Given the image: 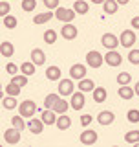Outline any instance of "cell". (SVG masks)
<instances>
[{"mask_svg": "<svg viewBox=\"0 0 139 147\" xmlns=\"http://www.w3.org/2000/svg\"><path fill=\"white\" fill-rule=\"evenodd\" d=\"M37 110H39V107H37V103L33 99H24L22 103H18V114L24 118H33L37 114Z\"/></svg>", "mask_w": 139, "mask_h": 147, "instance_id": "obj_1", "label": "cell"}, {"mask_svg": "<svg viewBox=\"0 0 139 147\" xmlns=\"http://www.w3.org/2000/svg\"><path fill=\"white\" fill-rule=\"evenodd\" d=\"M104 63V55H101V52H97V50H92L86 53V64L90 68H101Z\"/></svg>", "mask_w": 139, "mask_h": 147, "instance_id": "obj_2", "label": "cell"}, {"mask_svg": "<svg viewBox=\"0 0 139 147\" xmlns=\"http://www.w3.org/2000/svg\"><path fill=\"white\" fill-rule=\"evenodd\" d=\"M75 15H77V11H75L73 7L70 9V7L59 6L57 9H55V17H57V20H61V22H73Z\"/></svg>", "mask_w": 139, "mask_h": 147, "instance_id": "obj_3", "label": "cell"}, {"mask_svg": "<svg viewBox=\"0 0 139 147\" xmlns=\"http://www.w3.org/2000/svg\"><path fill=\"white\" fill-rule=\"evenodd\" d=\"M20 140H22L20 129H17V127L11 125V129L4 131V142H6L7 145H17V144H20Z\"/></svg>", "mask_w": 139, "mask_h": 147, "instance_id": "obj_4", "label": "cell"}, {"mask_svg": "<svg viewBox=\"0 0 139 147\" xmlns=\"http://www.w3.org/2000/svg\"><path fill=\"white\" fill-rule=\"evenodd\" d=\"M57 90H59V94H61L62 98H68V96H72L73 92H75V85H73V79H72V77H68V79H61V81H59Z\"/></svg>", "mask_w": 139, "mask_h": 147, "instance_id": "obj_5", "label": "cell"}, {"mask_svg": "<svg viewBox=\"0 0 139 147\" xmlns=\"http://www.w3.org/2000/svg\"><path fill=\"white\" fill-rule=\"evenodd\" d=\"M79 35V30L73 22H64V26L61 28V37L66 40H75Z\"/></svg>", "mask_w": 139, "mask_h": 147, "instance_id": "obj_6", "label": "cell"}, {"mask_svg": "<svg viewBox=\"0 0 139 147\" xmlns=\"http://www.w3.org/2000/svg\"><path fill=\"white\" fill-rule=\"evenodd\" d=\"M119 39H121V46L123 48H128L130 50L134 44H136V40H137V35H136V31H134V28L132 30H124L121 35H119Z\"/></svg>", "mask_w": 139, "mask_h": 147, "instance_id": "obj_7", "label": "cell"}, {"mask_svg": "<svg viewBox=\"0 0 139 147\" xmlns=\"http://www.w3.org/2000/svg\"><path fill=\"white\" fill-rule=\"evenodd\" d=\"M101 44H103L106 50H115L117 46H121V39L115 33H104L101 37Z\"/></svg>", "mask_w": 139, "mask_h": 147, "instance_id": "obj_8", "label": "cell"}, {"mask_svg": "<svg viewBox=\"0 0 139 147\" xmlns=\"http://www.w3.org/2000/svg\"><path fill=\"white\" fill-rule=\"evenodd\" d=\"M97 140H99V134H97L94 129H84L81 132V136H79V142L82 145H94Z\"/></svg>", "mask_w": 139, "mask_h": 147, "instance_id": "obj_9", "label": "cell"}, {"mask_svg": "<svg viewBox=\"0 0 139 147\" xmlns=\"http://www.w3.org/2000/svg\"><path fill=\"white\" fill-rule=\"evenodd\" d=\"M104 61H106V64H108V66H112V68L121 66V63H123V55L119 53L117 50H108V52L104 53Z\"/></svg>", "mask_w": 139, "mask_h": 147, "instance_id": "obj_10", "label": "cell"}, {"mask_svg": "<svg viewBox=\"0 0 139 147\" xmlns=\"http://www.w3.org/2000/svg\"><path fill=\"white\" fill-rule=\"evenodd\" d=\"M70 98H72L70 105H72V109H73V110H82V107H84V103H86V96H84V92H82V90H77V92H73Z\"/></svg>", "mask_w": 139, "mask_h": 147, "instance_id": "obj_11", "label": "cell"}, {"mask_svg": "<svg viewBox=\"0 0 139 147\" xmlns=\"http://www.w3.org/2000/svg\"><path fill=\"white\" fill-rule=\"evenodd\" d=\"M86 66H88V64H86ZM86 66L81 64V63L72 64V66H70V77H72V79H77V81L84 79V77H86Z\"/></svg>", "mask_w": 139, "mask_h": 147, "instance_id": "obj_12", "label": "cell"}, {"mask_svg": "<svg viewBox=\"0 0 139 147\" xmlns=\"http://www.w3.org/2000/svg\"><path fill=\"white\" fill-rule=\"evenodd\" d=\"M97 121H99V125L108 127V125H112L115 121V114L112 110H101V112L97 114Z\"/></svg>", "mask_w": 139, "mask_h": 147, "instance_id": "obj_13", "label": "cell"}, {"mask_svg": "<svg viewBox=\"0 0 139 147\" xmlns=\"http://www.w3.org/2000/svg\"><path fill=\"white\" fill-rule=\"evenodd\" d=\"M40 118H42V121L46 123V125H55L57 123V118H59V114L55 112L53 109H40Z\"/></svg>", "mask_w": 139, "mask_h": 147, "instance_id": "obj_14", "label": "cell"}, {"mask_svg": "<svg viewBox=\"0 0 139 147\" xmlns=\"http://www.w3.org/2000/svg\"><path fill=\"white\" fill-rule=\"evenodd\" d=\"M46 123L42 121V118H31L29 121H27V129H29V132H33V134H40V132L44 131Z\"/></svg>", "mask_w": 139, "mask_h": 147, "instance_id": "obj_15", "label": "cell"}, {"mask_svg": "<svg viewBox=\"0 0 139 147\" xmlns=\"http://www.w3.org/2000/svg\"><path fill=\"white\" fill-rule=\"evenodd\" d=\"M117 96L124 101H130L136 96V88H130V85H119L117 88Z\"/></svg>", "mask_w": 139, "mask_h": 147, "instance_id": "obj_16", "label": "cell"}, {"mask_svg": "<svg viewBox=\"0 0 139 147\" xmlns=\"http://www.w3.org/2000/svg\"><path fill=\"white\" fill-rule=\"evenodd\" d=\"M53 17H55L53 9H49V11H44V13H39V15H35V17H33V24H37V26L48 24V22L51 20Z\"/></svg>", "mask_w": 139, "mask_h": 147, "instance_id": "obj_17", "label": "cell"}, {"mask_svg": "<svg viewBox=\"0 0 139 147\" xmlns=\"http://www.w3.org/2000/svg\"><path fill=\"white\" fill-rule=\"evenodd\" d=\"M92 98H94L95 103H104L106 98H108V90L104 86H95L94 92H92Z\"/></svg>", "mask_w": 139, "mask_h": 147, "instance_id": "obj_18", "label": "cell"}, {"mask_svg": "<svg viewBox=\"0 0 139 147\" xmlns=\"http://www.w3.org/2000/svg\"><path fill=\"white\" fill-rule=\"evenodd\" d=\"M29 59H31V61H33V63L37 64V66H42V64L46 63V53H44L40 48H35V50H31Z\"/></svg>", "mask_w": 139, "mask_h": 147, "instance_id": "obj_19", "label": "cell"}, {"mask_svg": "<svg viewBox=\"0 0 139 147\" xmlns=\"http://www.w3.org/2000/svg\"><path fill=\"white\" fill-rule=\"evenodd\" d=\"M57 129L59 131H68L70 127H72V118L68 116V114H59V118H57Z\"/></svg>", "mask_w": 139, "mask_h": 147, "instance_id": "obj_20", "label": "cell"}, {"mask_svg": "<svg viewBox=\"0 0 139 147\" xmlns=\"http://www.w3.org/2000/svg\"><path fill=\"white\" fill-rule=\"evenodd\" d=\"M46 79L48 81H61V68L57 64L46 68Z\"/></svg>", "mask_w": 139, "mask_h": 147, "instance_id": "obj_21", "label": "cell"}, {"mask_svg": "<svg viewBox=\"0 0 139 147\" xmlns=\"http://www.w3.org/2000/svg\"><path fill=\"white\" fill-rule=\"evenodd\" d=\"M77 88H79V90H82L84 94H88V92H94V88H95V83H94V79H90V77H84V79H81V81H79Z\"/></svg>", "mask_w": 139, "mask_h": 147, "instance_id": "obj_22", "label": "cell"}, {"mask_svg": "<svg viewBox=\"0 0 139 147\" xmlns=\"http://www.w3.org/2000/svg\"><path fill=\"white\" fill-rule=\"evenodd\" d=\"M2 107L6 109V110H13V109H17V107H18L17 96H9V94H6V96L2 98Z\"/></svg>", "mask_w": 139, "mask_h": 147, "instance_id": "obj_23", "label": "cell"}, {"mask_svg": "<svg viewBox=\"0 0 139 147\" xmlns=\"http://www.w3.org/2000/svg\"><path fill=\"white\" fill-rule=\"evenodd\" d=\"M70 107H72V105H70V101H66V99L61 96V98H59V101L53 105V110H55L57 114H66Z\"/></svg>", "mask_w": 139, "mask_h": 147, "instance_id": "obj_24", "label": "cell"}, {"mask_svg": "<svg viewBox=\"0 0 139 147\" xmlns=\"http://www.w3.org/2000/svg\"><path fill=\"white\" fill-rule=\"evenodd\" d=\"M13 53H15V46H13L9 40H4L2 44H0V55L2 57H13Z\"/></svg>", "mask_w": 139, "mask_h": 147, "instance_id": "obj_25", "label": "cell"}, {"mask_svg": "<svg viewBox=\"0 0 139 147\" xmlns=\"http://www.w3.org/2000/svg\"><path fill=\"white\" fill-rule=\"evenodd\" d=\"M73 9L77 11V15H86V13L90 11V4H88L86 0H75V2H73Z\"/></svg>", "mask_w": 139, "mask_h": 147, "instance_id": "obj_26", "label": "cell"}, {"mask_svg": "<svg viewBox=\"0 0 139 147\" xmlns=\"http://www.w3.org/2000/svg\"><path fill=\"white\" fill-rule=\"evenodd\" d=\"M103 9H104L106 15H115L117 9H119V2L117 0H106V2L103 4Z\"/></svg>", "mask_w": 139, "mask_h": 147, "instance_id": "obj_27", "label": "cell"}, {"mask_svg": "<svg viewBox=\"0 0 139 147\" xmlns=\"http://www.w3.org/2000/svg\"><path fill=\"white\" fill-rule=\"evenodd\" d=\"M35 70H37V64H35L33 61H31V59H29V61H24V63L20 64V72H22V74H26L27 77H29V76H33Z\"/></svg>", "mask_w": 139, "mask_h": 147, "instance_id": "obj_28", "label": "cell"}, {"mask_svg": "<svg viewBox=\"0 0 139 147\" xmlns=\"http://www.w3.org/2000/svg\"><path fill=\"white\" fill-rule=\"evenodd\" d=\"M2 24L6 30H15L18 26V20H17L15 15H6V17H2Z\"/></svg>", "mask_w": 139, "mask_h": 147, "instance_id": "obj_29", "label": "cell"}, {"mask_svg": "<svg viewBox=\"0 0 139 147\" xmlns=\"http://www.w3.org/2000/svg\"><path fill=\"white\" fill-rule=\"evenodd\" d=\"M42 39H44L46 44H55V42H57V31H55V30H46L44 35H42Z\"/></svg>", "mask_w": 139, "mask_h": 147, "instance_id": "obj_30", "label": "cell"}, {"mask_svg": "<svg viewBox=\"0 0 139 147\" xmlns=\"http://www.w3.org/2000/svg\"><path fill=\"white\" fill-rule=\"evenodd\" d=\"M124 142L126 144H139V131L136 129V131H128L126 134H124Z\"/></svg>", "mask_w": 139, "mask_h": 147, "instance_id": "obj_31", "label": "cell"}, {"mask_svg": "<svg viewBox=\"0 0 139 147\" xmlns=\"http://www.w3.org/2000/svg\"><path fill=\"white\" fill-rule=\"evenodd\" d=\"M20 7H22V11L31 13V11H35V9H37V0H22Z\"/></svg>", "mask_w": 139, "mask_h": 147, "instance_id": "obj_32", "label": "cell"}, {"mask_svg": "<svg viewBox=\"0 0 139 147\" xmlns=\"http://www.w3.org/2000/svg\"><path fill=\"white\" fill-rule=\"evenodd\" d=\"M59 98H61V94H48L44 98V109H53V105L59 101Z\"/></svg>", "mask_w": 139, "mask_h": 147, "instance_id": "obj_33", "label": "cell"}, {"mask_svg": "<svg viewBox=\"0 0 139 147\" xmlns=\"http://www.w3.org/2000/svg\"><path fill=\"white\" fill-rule=\"evenodd\" d=\"M4 90H6V94H9V96H18V94H20V90H22V86H18L17 85V83H7V85H6V88H4Z\"/></svg>", "mask_w": 139, "mask_h": 147, "instance_id": "obj_34", "label": "cell"}, {"mask_svg": "<svg viewBox=\"0 0 139 147\" xmlns=\"http://www.w3.org/2000/svg\"><path fill=\"white\" fill-rule=\"evenodd\" d=\"M115 81H117V85H130V81H132V74H128V72H121V74H117Z\"/></svg>", "mask_w": 139, "mask_h": 147, "instance_id": "obj_35", "label": "cell"}, {"mask_svg": "<svg viewBox=\"0 0 139 147\" xmlns=\"http://www.w3.org/2000/svg\"><path fill=\"white\" fill-rule=\"evenodd\" d=\"M11 81H13V83H17L18 86H22V88H24V86L27 85V76L20 72V74H17V76H11Z\"/></svg>", "mask_w": 139, "mask_h": 147, "instance_id": "obj_36", "label": "cell"}, {"mask_svg": "<svg viewBox=\"0 0 139 147\" xmlns=\"http://www.w3.org/2000/svg\"><path fill=\"white\" fill-rule=\"evenodd\" d=\"M11 125H13V127H17V129H20V131H24V129L27 127V125H26V121H24V116H20V114L11 118Z\"/></svg>", "mask_w": 139, "mask_h": 147, "instance_id": "obj_37", "label": "cell"}, {"mask_svg": "<svg viewBox=\"0 0 139 147\" xmlns=\"http://www.w3.org/2000/svg\"><path fill=\"white\" fill-rule=\"evenodd\" d=\"M126 119L130 123H139V110L137 109H130L126 112Z\"/></svg>", "mask_w": 139, "mask_h": 147, "instance_id": "obj_38", "label": "cell"}, {"mask_svg": "<svg viewBox=\"0 0 139 147\" xmlns=\"http://www.w3.org/2000/svg\"><path fill=\"white\" fill-rule=\"evenodd\" d=\"M128 61L132 64H139V50H136V48L128 50Z\"/></svg>", "mask_w": 139, "mask_h": 147, "instance_id": "obj_39", "label": "cell"}, {"mask_svg": "<svg viewBox=\"0 0 139 147\" xmlns=\"http://www.w3.org/2000/svg\"><path fill=\"white\" fill-rule=\"evenodd\" d=\"M9 11H11L9 2H7V0H0V15L6 17V15H9Z\"/></svg>", "mask_w": 139, "mask_h": 147, "instance_id": "obj_40", "label": "cell"}, {"mask_svg": "<svg viewBox=\"0 0 139 147\" xmlns=\"http://www.w3.org/2000/svg\"><path fill=\"white\" fill-rule=\"evenodd\" d=\"M6 72L9 74V76H17V74L20 72V66H17L15 63H7L6 64Z\"/></svg>", "mask_w": 139, "mask_h": 147, "instance_id": "obj_41", "label": "cell"}, {"mask_svg": "<svg viewBox=\"0 0 139 147\" xmlns=\"http://www.w3.org/2000/svg\"><path fill=\"white\" fill-rule=\"evenodd\" d=\"M92 121H94V118H92L90 114H82V116H81V125L84 127V129H86L88 125H90Z\"/></svg>", "mask_w": 139, "mask_h": 147, "instance_id": "obj_42", "label": "cell"}, {"mask_svg": "<svg viewBox=\"0 0 139 147\" xmlns=\"http://www.w3.org/2000/svg\"><path fill=\"white\" fill-rule=\"evenodd\" d=\"M42 2H44V6L48 7V9H57L61 0H42Z\"/></svg>", "mask_w": 139, "mask_h": 147, "instance_id": "obj_43", "label": "cell"}, {"mask_svg": "<svg viewBox=\"0 0 139 147\" xmlns=\"http://www.w3.org/2000/svg\"><path fill=\"white\" fill-rule=\"evenodd\" d=\"M130 24H132V28H134V30H139V15H137V17H132Z\"/></svg>", "mask_w": 139, "mask_h": 147, "instance_id": "obj_44", "label": "cell"}, {"mask_svg": "<svg viewBox=\"0 0 139 147\" xmlns=\"http://www.w3.org/2000/svg\"><path fill=\"white\" fill-rule=\"evenodd\" d=\"M90 2H92V4H97V6H99V4H104L106 0H90Z\"/></svg>", "mask_w": 139, "mask_h": 147, "instance_id": "obj_45", "label": "cell"}, {"mask_svg": "<svg viewBox=\"0 0 139 147\" xmlns=\"http://www.w3.org/2000/svg\"><path fill=\"white\" fill-rule=\"evenodd\" d=\"M117 2H119V6H126V4L130 2V0H117Z\"/></svg>", "mask_w": 139, "mask_h": 147, "instance_id": "obj_46", "label": "cell"}, {"mask_svg": "<svg viewBox=\"0 0 139 147\" xmlns=\"http://www.w3.org/2000/svg\"><path fill=\"white\" fill-rule=\"evenodd\" d=\"M134 88H136V96H139V81L136 83V86H134Z\"/></svg>", "mask_w": 139, "mask_h": 147, "instance_id": "obj_47", "label": "cell"}]
</instances>
